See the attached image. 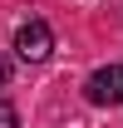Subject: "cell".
<instances>
[{"mask_svg":"<svg viewBox=\"0 0 123 128\" xmlns=\"http://www.w3.org/2000/svg\"><path fill=\"white\" fill-rule=\"evenodd\" d=\"M84 98L98 104V108H118V104H123V64H104V69H94L89 84H84Z\"/></svg>","mask_w":123,"mask_h":128,"instance_id":"cell-1","label":"cell"},{"mask_svg":"<svg viewBox=\"0 0 123 128\" xmlns=\"http://www.w3.org/2000/svg\"><path fill=\"white\" fill-rule=\"evenodd\" d=\"M49 49H54V34H49L44 20H25V25L15 30V54H20L25 64H44Z\"/></svg>","mask_w":123,"mask_h":128,"instance_id":"cell-2","label":"cell"},{"mask_svg":"<svg viewBox=\"0 0 123 128\" xmlns=\"http://www.w3.org/2000/svg\"><path fill=\"white\" fill-rule=\"evenodd\" d=\"M0 128H20V113H15V104L0 94Z\"/></svg>","mask_w":123,"mask_h":128,"instance_id":"cell-3","label":"cell"},{"mask_svg":"<svg viewBox=\"0 0 123 128\" xmlns=\"http://www.w3.org/2000/svg\"><path fill=\"white\" fill-rule=\"evenodd\" d=\"M10 79V59H5V54H0V84Z\"/></svg>","mask_w":123,"mask_h":128,"instance_id":"cell-4","label":"cell"}]
</instances>
